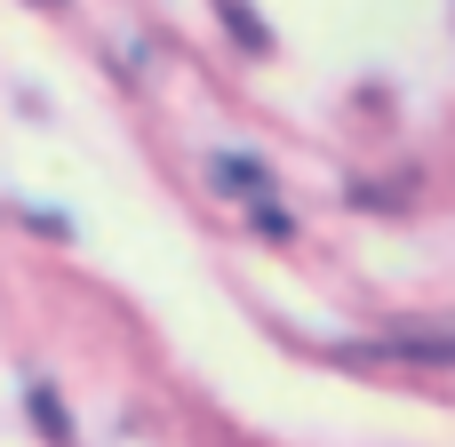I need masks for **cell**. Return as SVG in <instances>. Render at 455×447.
Returning <instances> with one entry per match:
<instances>
[{
  "label": "cell",
  "instance_id": "1",
  "mask_svg": "<svg viewBox=\"0 0 455 447\" xmlns=\"http://www.w3.org/2000/svg\"><path fill=\"white\" fill-rule=\"evenodd\" d=\"M360 360H432V368H455V336H392V344H368Z\"/></svg>",
  "mask_w": 455,
  "mask_h": 447
},
{
  "label": "cell",
  "instance_id": "2",
  "mask_svg": "<svg viewBox=\"0 0 455 447\" xmlns=\"http://www.w3.org/2000/svg\"><path fill=\"white\" fill-rule=\"evenodd\" d=\"M24 408H32V424H40L56 447H72V416H64V400H56L48 384H32V392H24Z\"/></svg>",
  "mask_w": 455,
  "mask_h": 447
},
{
  "label": "cell",
  "instance_id": "3",
  "mask_svg": "<svg viewBox=\"0 0 455 447\" xmlns=\"http://www.w3.org/2000/svg\"><path fill=\"white\" fill-rule=\"evenodd\" d=\"M208 176H216L224 192H264V168H256V160H232V152H224V160H216Z\"/></svg>",
  "mask_w": 455,
  "mask_h": 447
},
{
  "label": "cell",
  "instance_id": "4",
  "mask_svg": "<svg viewBox=\"0 0 455 447\" xmlns=\"http://www.w3.org/2000/svg\"><path fill=\"white\" fill-rule=\"evenodd\" d=\"M216 8H224V24H232V32L248 40V48H272V32H264V24L248 16V0H216Z\"/></svg>",
  "mask_w": 455,
  "mask_h": 447
}]
</instances>
